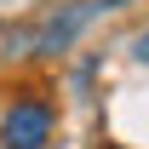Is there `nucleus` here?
I'll list each match as a JSON object with an SVG mask.
<instances>
[{"instance_id":"f257e3e1","label":"nucleus","mask_w":149,"mask_h":149,"mask_svg":"<svg viewBox=\"0 0 149 149\" xmlns=\"http://www.w3.org/2000/svg\"><path fill=\"white\" fill-rule=\"evenodd\" d=\"M40 132H46V115H40V109L12 115V126H6V149H40Z\"/></svg>"},{"instance_id":"f03ea898","label":"nucleus","mask_w":149,"mask_h":149,"mask_svg":"<svg viewBox=\"0 0 149 149\" xmlns=\"http://www.w3.org/2000/svg\"><path fill=\"white\" fill-rule=\"evenodd\" d=\"M97 149H115V143H97Z\"/></svg>"}]
</instances>
